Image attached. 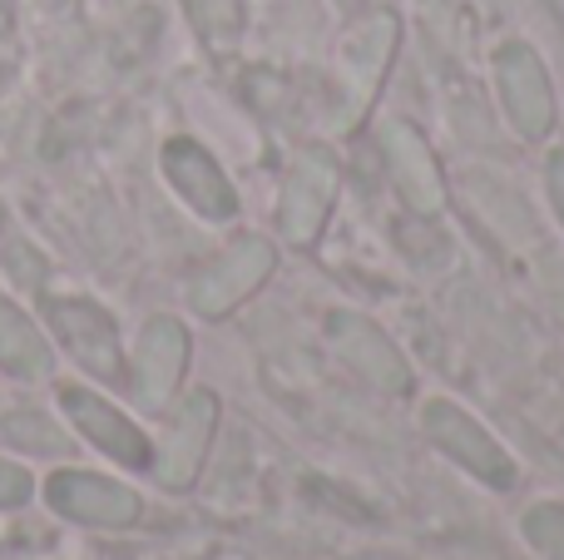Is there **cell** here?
<instances>
[{
    "mask_svg": "<svg viewBox=\"0 0 564 560\" xmlns=\"http://www.w3.org/2000/svg\"><path fill=\"white\" fill-rule=\"evenodd\" d=\"M421 427H426L431 442H436L456 466H466L476 482L496 486V492H510V486L520 482L510 452L460 402H451V397H436V402H426V407H421Z\"/></svg>",
    "mask_w": 564,
    "mask_h": 560,
    "instance_id": "6da1fadb",
    "label": "cell"
},
{
    "mask_svg": "<svg viewBox=\"0 0 564 560\" xmlns=\"http://www.w3.org/2000/svg\"><path fill=\"white\" fill-rule=\"evenodd\" d=\"M496 85H500V105H506L510 125L525 139H545L555 129V85L550 69L525 40H506L496 50Z\"/></svg>",
    "mask_w": 564,
    "mask_h": 560,
    "instance_id": "7a4b0ae2",
    "label": "cell"
},
{
    "mask_svg": "<svg viewBox=\"0 0 564 560\" xmlns=\"http://www.w3.org/2000/svg\"><path fill=\"white\" fill-rule=\"evenodd\" d=\"M273 263H278V254H273L268 238H238L224 258H214V263L194 278V308L204 317L234 313L243 298H253L258 288L268 283Z\"/></svg>",
    "mask_w": 564,
    "mask_h": 560,
    "instance_id": "3957f363",
    "label": "cell"
},
{
    "mask_svg": "<svg viewBox=\"0 0 564 560\" xmlns=\"http://www.w3.org/2000/svg\"><path fill=\"white\" fill-rule=\"evenodd\" d=\"M327 343L337 347V353L347 357V363L357 367L371 387H381V392H406V387H411V363L401 357V347L391 343V337L381 333L371 317L332 313L327 317Z\"/></svg>",
    "mask_w": 564,
    "mask_h": 560,
    "instance_id": "277c9868",
    "label": "cell"
},
{
    "mask_svg": "<svg viewBox=\"0 0 564 560\" xmlns=\"http://www.w3.org/2000/svg\"><path fill=\"white\" fill-rule=\"evenodd\" d=\"M50 323H55L59 343L75 353L79 367H89L105 383H119L124 377V357H119V333L115 317L105 308L85 303V298H65V303H50Z\"/></svg>",
    "mask_w": 564,
    "mask_h": 560,
    "instance_id": "5b68a950",
    "label": "cell"
},
{
    "mask_svg": "<svg viewBox=\"0 0 564 560\" xmlns=\"http://www.w3.org/2000/svg\"><path fill=\"white\" fill-rule=\"evenodd\" d=\"M381 154H387V169L397 179L401 198H406L416 214H436L446 204V179H441V164L436 154L426 149L421 129H411L406 119H391L381 129Z\"/></svg>",
    "mask_w": 564,
    "mask_h": 560,
    "instance_id": "8992f818",
    "label": "cell"
},
{
    "mask_svg": "<svg viewBox=\"0 0 564 560\" xmlns=\"http://www.w3.org/2000/svg\"><path fill=\"white\" fill-rule=\"evenodd\" d=\"M332 204H337V169L322 149H307L292 164L288 189H282V228H288L292 244H312L327 224Z\"/></svg>",
    "mask_w": 564,
    "mask_h": 560,
    "instance_id": "52a82bcc",
    "label": "cell"
},
{
    "mask_svg": "<svg viewBox=\"0 0 564 560\" xmlns=\"http://www.w3.org/2000/svg\"><path fill=\"white\" fill-rule=\"evenodd\" d=\"M164 174H169V184H174L204 218H214V224H224V218L238 214V194H234V184H228V174L218 169V159L208 154L204 144H194V139H169Z\"/></svg>",
    "mask_w": 564,
    "mask_h": 560,
    "instance_id": "ba28073f",
    "label": "cell"
},
{
    "mask_svg": "<svg viewBox=\"0 0 564 560\" xmlns=\"http://www.w3.org/2000/svg\"><path fill=\"white\" fill-rule=\"evenodd\" d=\"M50 506L85 526H134L139 521V496L119 482H105V476L89 472H59L50 476Z\"/></svg>",
    "mask_w": 564,
    "mask_h": 560,
    "instance_id": "9c48e42d",
    "label": "cell"
},
{
    "mask_svg": "<svg viewBox=\"0 0 564 560\" xmlns=\"http://www.w3.org/2000/svg\"><path fill=\"white\" fill-rule=\"evenodd\" d=\"M65 412L69 422L79 427V432L89 437V442L99 446V452H109L119 466H149L154 462V452H149V437L139 432L134 422H129L124 412H115L109 402H99L95 392H85V387H65Z\"/></svg>",
    "mask_w": 564,
    "mask_h": 560,
    "instance_id": "30bf717a",
    "label": "cell"
},
{
    "mask_svg": "<svg viewBox=\"0 0 564 560\" xmlns=\"http://www.w3.org/2000/svg\"><path fill=\"white\" fill-rule=\"evenodd\" d=\"M188 363V333L184 323L174 317H154L139 337V353H134V392L144 407H164L169 392L178 387Z\"/></svg>",
    "mask_w": 564,
    "mask_h": 560,
    "instance_id": "8fae6325",
    "label": "cell"
},
{
    "mask_svg": "<svg viewBox=\"0 0 564 560\" xmlns=\"http://www.w3.org/2000/svg\"><path fill=\"white\" fill-rule=\"evenodd\" d=\"M214 422H218V402L208 392H194L184 407H178V422H174V432H169V446L154 466L159 482H164L169 492H184V486L198 476L208 442H214Z\"/></svg>",
    "mask_w": 564,
    "mask_h": 560,
    "instance_id": "7c38bea8",
    "label": "cell"
},
{
    "mask_svg": "<svg viewBox=\"0 0 564 560\" xmlns=\"http://www.w3.org/2000/svg\"><path fill=\"white\" fill-rule=\"evenodd\" d=\"M0 367H10L15 377H45L50 373V347L45 337L35 333L20 308H10L0 298Z\"/></svg>",
    "mask_w": 564,
    "mask_h": 560,
    "instance_id": "4fadbf2b",
    "label": "cell"
},
{
    "mask_svg": "<svg viewBox=\"0 0 564 560\" xmlns=\"http://www.w3.org/2000/svg\"><path fill=\"white\" fill-rule=\"evenodd\" d=\"M6 437L10 442H20L25 452H40V456H59L69 452V437L55 432V422L40 412H10L6 417Z\"/></svg>",
    "mask_w": 564,
    "mask_h": 560,
    "instance_id": "5bb4252c",
    "label": "cell"
},
{
    "mask_svg": "<svg viewBox=\"0 0 564 560\" xmlns=\"http://www.w3.org/2000/svg\"><path fill=\"white\" fill-rule=\"evenodd\" d=\"M520 531H525V541L545 560H564V506L545 502V506H535V511H525Z\"/></svg>",
    "mask_w": 564,
    "mask_h": 560,
    "instance_id": "9a60e30c",
    "label": "cell"
},
{
    "mask_svg": "<svg viewBox=\"0 0 564 560\" xmlns=\"http://www.w3.org/2000/svg\"><path fill=\"white\" fill-rule=\"evenodd\" d=\"M25 496H30V476L20 466L0 462V506H20Z\"/></svg>",
    "mask_w": 564,
    "mask_h": 560,
    "instance_id": "2e32d148",
    "label": "cell"
},
{
    "mask_svg": "<svg viewBox=\"0 0 564 560\" xmlns=\"http://www.w3.org/2000/svg\"><path fill=\"white\" fill-rule=\"evenodd\" d=\"M545 184H550V204H555V214H560V224H564V149H555V154H550Z\"/></svg>",
    "mask_w": 564,
    "mask_h": 560,
    "instance_id": "e0dca14e",
    "label": "cell"
},
{
    "mask_svg": "<svg viewBox=\"0 0 564 560\" xmlns=\"http://www.w3.org/2000/svg\"><path fill=\"white\" fill-rule=\"evenodd\" d=\"M0 218H6V208H0Z\"/></svg>",
    "mask_w": 564,
    "mask_h": 560,
    "instance_id": "ac0fdd59",
    "label": "cell"
}]
</instances>
